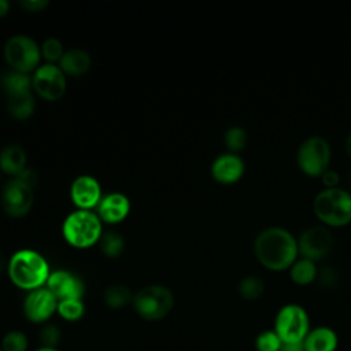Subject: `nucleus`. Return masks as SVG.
I'll list each match as a JSON object with an SVG mask.
<instances>
[{"mask_svg": "<svg viewBox=\"0 0 351 351\" xmlns=\"http://www.w3.org/2000/svg\"><path fill=\"white\" fill-rule=\"evenodd\" d=\"M330 162V145L321 136L307 137L298 148L296 163L310 177H321Z\"/></svg>", "mask_w": 351, "mask_h": 351, "instance_id": "8", "label": "nucleus"}, {"mask_svg": "<svg viewBox=\"0 0 351 351\" xmlns=\"http://www.w3.org/2000/svg\"><path fill=\"white\" fill-rule=\"evenodd\" d=\"M223 140L226 147L230 149V152L236 154L237 151L244 149L248 141V134L244 128L241 126H230L226 129L223 134Z\"/></svg>", "mask_w": 351, "mask_h": 351, "instance_id": "26", "label": "nucleus"}, {"mask_svg": "<svg viewBox=\"0 0 351 351\" xmlns=\"http://www.w3.org/2000/svg\"><path fill=\"white\" fill-rule=\"evenodd\" d=\"M280 351H306L303 343H282Z\"/></svg>", "mask_w": 351, "mask_h": 351, "instance_id": "35", "label": "nucleus"}, {"mask_svg": "<svg viewBox=\"0 0 351 351\" xmlns=\"http://www.w3.org/2000/svg\"><path fill=\"white\" fill-rule=\"evenodd\" d=\"M0 348L1 351H26L27 339L21 330H10L4 335Z\"/></svg>", "mask_w": 351, "mask_h": 351, "instance_id": "29", "label": "nucleus"}, {"mask_svg": "<svg viewBox=\"0 0 351 351\" xmlns=\"http://www.w3.org/2000/svg\"><path fill=\"white\" fill-rule=\"evenodd\" d=\"M317 218L328 226H344L351 222V193L340 186L324 188L313 200Z\"/></svg>", "mask_w": 351, "mask_h": 351, "instance_id": "3", "label": "nucleus"}, {"mask_svg": "<svg viewBox=\"0 0 351 351\" xmlns=\"http://www.w3.org/2000/svg\"><path fill=\"white\" fill-rule=\"evenodd\" d=\"M37 351H58L56 348H45V347H41V348H38Z\"/></svg>", "mask_w": 351, "mask_h": 351, "instance_id": "39", "label": "nucleus"}, {"mask_svg": "<svg viewBox=\"0 0 351 351\" xmlns=\"http://www.w3.org/2000/svg\"><path fill=\"white\" fill-rule=\"evenodd\" d=\"M10 10V1L8 0H0V16L5 15Z\"/></svg>", "mask_w": 351, "mask_h": 351, "instance_id": "36", "label": "nucleus"}, {"mask_svg": "<svg viewBox=\"0 0 351 351\" xmlns=\"http://www.w3.org/2000/svg\"><path fill=\"white\" fill-rule=\"evenodd\" d=\"M4 58L12 70L29 73L36 70L41 58L40 45L26 34L11 36L3 48Z\"/></svg>", "mask_w": 351, "mask_h": 351, "instance_id": "7", "label": "nucleus"}, {"mask_svg": "<svg viewBox=\"0 0 351 351\" xmlns=\"http://www.w3.org/2000/svg\"><path fill=\"white\" fill-rule=\"evenodd\" d=\"M237 291L243 299L256 300L265 292V282L258 276H245L240 280Z\"/></svg>", "mask_w": 351, "mask_h": 351, "instance_id": "23", "label": "nucleus"}, {"mask_svg": "<svg viewBox=\"0 0 351 351\" xmlns=\"http://www.w3.org/2000/svg\"><path fill=\"white\" fill-rule=\"evenodd\" d=\"M244 160L233 152L218 155L211 163V176L221 184H233L244 174Z\"/></svg>", "mask_w": 351, "mask_h": 351, "instance_id": "15", "label": "nucleus"}, {"mask_svg": "<svg viewBox=\"0 0 351 351\" xmlns=\"http://www.w3.org/2000/svg\"><path fill=\"white\" fill-rule=\"evenodd\" d=\"M104 300L112 308H121L133 300L130 289L122 284H112L104 291Z\"/></svg>", "mask_w": 351, "mask_h": 351, "instance_id": "24", "label": "nucleus"}, {"mask_svg": "<svg viewBox=\"0 0 351 351\" xmlns=\"http://www.w3.org/2000/svg\"><path fill=\"white\" fill-rule=\"evenodd\" d=\"M0 351H1V348H0Z\"/></svg>", "mask_w": 351, "mask_h": 351, "instance_id": "41", "label": "nucleus"}, {"mask_svg": "<svg viewBox=\"0 0 351 351\" xmlns=\"http://www.w3.org/2000/svg\"><path fill=\"white\" fill-rule=\"evenodd\" d=\"M59 300L48 288H37L29 292L23 303V311L29 321L40 324L45 322L55 311H58Z\"/></svg>", "mask_w": 351, "mask_h": 351, "instance_id": "12", "label": "nucleus"}, {"mask_svg": "<svg viewBox=\"0 0 351 351\" xmlns=\"http://www.w3.org/2000/svg\"><path fill=\"white\" fill-rule=\"evenodd\" d=\"M282 341L274 330H263L255 339L256 351H280Z\"/></svg>", "mask_w": 351, "mask_h": 351, "instance_id": "30", "label": "nucleus"}, {"mask_svg": "<svg viewBox=\"0 0 351 351\" xmlns=\"http://www.w3.org/2000/svg\"><path fill=\"white\" fill-rule=\"evenodd\" d=\"M289 276H291V280L295 284L308 285L318 276L317 265H315L314 261H310V259H306V258L296 259L293 262V265L289 267Z\"/></svg>", "mask_w": 351, "mask_h": 351, "instance_id": "22", "label": "nucleus"}, {"mask_svg": "<svg viewBox=\"0 0 351 351\" xmlns=\"http://www.w3.org/2000/svg\"><path fill=\"white\" fill-rule=\"evenodd\" d=\"M33 202V186L19 177H12L1 188V206L10 217L21 218L26 215L30 211Z\"/></svg>", "mask_w": 351, "mask_h": 351, "instance_id": "9", "label": "nucleus"}, {"mask_svg": "<svg viewBox=\"0 0 351 351\" xmlns=\"http://www.w3.org/2000/svg\"><path fill=\"white\" fill-rule=\"evenodd\" d=\"M333 247V234L324 225H314L304 229L298 239V250L302 258L317 261L329 254Z\"/></svg>", "mask_w": 351, "mask_h": 351, "instance_id": "11", "label": "nucleus"}, {"mask_svg": "<svg viewBox=\"0 0 351 351\" xmlns=\"http://www.w3.org/2000/svg\"><path fill=\"white\" fill-rule=\"evenodd\" d=\"M60 339H62L60 329L52 324L43 326L40 330V335H38V340L43 344V347H45V348H56Z\"/></svg>", "mask_w": 351, "mask_h": 351, "instance_id": "31", "label": "nucleus"}, {"mask_svg": "<svg viewBox=\"0 0 351 351\" xmlns=\"http://www.w3.org/2000/svg\"><path fill=\"white\" fill-rule=\"evenodd\" d=\"M99 241H100V248H101L103 254L110 258H115V256L121 255L125 248L123 237L114 230L104 232Z\"/></svg>", "mask_w": 351, "mask_h": 351, "instance_id": "25", "label": "nucleus"}, {"mask_svg": "<svg viewBox=\"0 0 351 351\" xmlns=\"http://www.w3.org/2000/svg\"><path fill=\"white\" fill-rule=\"evenodd\" d=\"M321 181L325 185V188H336V186H339L340 177H339L337 171L328 169L321 174Z\"/></svg>", "mask_w": 351, "mask_h": 351, "instance_id": "32", "label": "nucleus"}, {"mask_svg": "<svg viewBox=\"0 0 351 351\" xmlns=\"http://www.w3.org/2000/svg\"><path fill=\"white\" fill-rule=\"evenodd\" d=\"M48 4V0H21V5L29 11H40Z\"/></svg>", "mask_w": 351, "mask_h": 351, "instance_id": "33", "label": "nucleus"}, {"mask_svg": "<svg viewBox=\"0 0 351 351\" xmlns=\"http://www.w3.org/2000/svg\"><path fill=\"white\" fill-rule=\"evenodd\" d=\"M273 330L282 343H303L310 332L307 311L295 303L282 306L276 315Z\"/></svg>", "mask_w": 351, "mask_h": 351, "instance_id": "6", "label": "nucleus"}, {"mask_svg": "<svg viewBox=\"0 0 351 351\" xmlns=\"http://www.w3.org/2000/svg\"><path fill=\"white\" fill-rule=\"evenodd\" d=\"M130 211V202L126 195L121 192H111L101 196L97 204V215L101 222L118 223L123 221Z\"/></svg>", "mask_w": 351, "mask_h": 351, "instance_id": "16", "label": "nucleus"}, {"mask_svg": "<svg viewBox=\"0 0 351 351\" xmlns=\"http://www.w3.org/2000/svg\"><path fill=\"white\" fill-rule=\"evenodd\" d=\"M337 343L339 339L336 332L328 326L310 329L303 340L306 351H336Z\"/></svg>", "mask_w": 351, "mask_h": 351, "instance_id": "17", "label": "nucleus"}, {"mask_svg": "<svg viewBox=\"0 0 351 351\" xmlns=\"http://www.w3.org/2000/svg\"><path fill=\"white\" fill-rule=\"evenodd\" d=\"M36 107V100L32 90L7 96V110L15 119L29 118Z\"/></svg>", "mask_w": 351, "mask_h": 351, "instance_id": "20", "label": "nucleus"}, {"mask_svg": "<svg viewBox=\"0 0 351 351\" xmlns=\"http://www.w3.org/2000/svg\"><path fill=\"white\" fill-rule=\"evenodd\" d=\"M47 288L59 302L66 299H81L85 289L81 278L67 270L51 271L47 280Z\"/></svg>", "mask_w": 351, "mask_h": 351, "instance_id": "14", "label": "nucleus"}, {"mask_svg": "<svg viewBox=\"0 0 351 351\" xmlns=\"http://www.w3.org/2000/svg\"><path fill=\"white\" fill-rule=\"evenodd\" d=\"M7 265H8V261H5V258L0 254V273L7 267Z\"/></svg>", "mask_w": 351, "mask_h": 351, "instance_id": "38", "label": "nucleus"}, {"mask_svg": "<svg viewBox=\"0 0 351 351\" xmlns=\"http://www.w3.org/2000/svg\"><path fill=\"white\" fill-rule=\"evenodd\" d=\"M7 271L16 287L27 291L41 288L51 274L47 259L40 252L29 248L18 250L11 255Z\"/></svg>", "mask_w": 351, "mask_h": 351, "instance_id": "2", "label": "nucleus"}, {"mask_svg": "<svg viewBox=\"0 0 351 351\" xmlns=\"http://www.w3.org/2000/svg\"><path fill=\"white\" fill-rule=\"evenodd\" d=\"M85 307L81 299H66L58 303V313L67 321H77L84 315Z\"/></svg>", "mask_w": 351, "mask_h": 351, "instance_id": "27", "label": "nucleus"}, {"mask_svg": "<svg viewBox=\"0 0 351 351\" xmlns=\"http://www.w3.org/2000/svg\"><path fill=\"white\" fill-rule=\"evenodd\" d=\"M16 177H19L21 180H23L26 184H29L30 186L34 188V185L37 184V174L34 173V170L26 167L22 173H19Z\"/></svg>", "mask_w": 351, "mask_h": 351, "instance_id": "34", "label": "nucleus"}, {"mask_svg": "<svg viewBox=\"0 0 351 351\" xmlns=\"http://www.w3.org/2000/svg\"><path fill=\"white\" fill-rule=\"evenodd\" d=\"M70 197L80 210H90L101 199V186L93 176L81 174L71 182Z\"/></svg>", "mask_w": 351, "mask_h": 351, "instance_id": "13", "label": "nucleus"}, {"mask_svg": "<svg viewBox=\"0 0 351 351\" xmlns=\"http://www.w3.org/2000/svg\"><path fill=\"white\" fill-rule=\"evenodd\" d=\"M133 304L140 317L148 321H158L171 311L174 296L167 287L152 284L141 288L133 296Z\"/></svg>", "mask_w": 351, "mask_h": 351, "instance_id": "5", "label": "nucleus"}, {"mask_svg": "<svg viewBox=\"0 0 351 351\" xmlns=\"http://www.w3.org/2000/svg\"><path fill=\"white\" fill-rule=\"evenodd\" d=\"M254 252L259 263L274 271L289 269L299 255L298 240L285 228L270 226L258 233Z\"/></svg>", "mask_w": 351, "mask_h": 351, "instance_id": "1", "label": "nucleus"}, {"mask_svg": "<svg viewBox=\"0 0 351 351\" xmlns=\"http://www.w3.org/2000/svg\"><path fill=\"white\" fill-rule=\"evenodd\" d=\"M40 49H41V55L44 56V59L48 62V63H55V62H59L60 58L63 56L64 53V49H63V44L59 38L56 37H48L43 41V44L40 45Z\"/></svg>", "mask_w": 351, "mask_h": 351, "instance_id": "28", "label": "nucleus"}, {"mask_svg": "<svg viewBox=\"0 0 351 351\" xmlns=\"http://www.w3.org/2000/svg\"><path fill=\"white\" fill-rule=\"evenodd\" d=\"M346 151H347V154L351 156V132L347 134V138H346Z\"/></svg>", "mask_w": 351, "mask_h": 351, "instance_id": "37", "label": "nucleus"}, {"mask_svg": "<svg viewBox=\"0 0 351 351\" xmlns=\"http://www.w3.org/2000/svg\"><path fill=\"white\" fill-rule=\"evenodd\" d=\"M348 181H350V184H351V170H350V173H348Z\"/></svg>", "mask_w": 351, "mask_h": 351, "instance_id": "40", "label": "nucleus"}, {"mask_svg": "<svg viewBox=\"0 0 351 351\" xmlns=\"http://www.w3.org/2000/svg\"><path fill=\"white\" fill-rule=\"evenodd\" d=\"M64 240L77 248H88L97 243L103 234L101 219L92 210H74L62 223Z\"/></svg>", "mask_w": 351, "mask_h": 351, "instance_id": "4", "label": "nucleus"}, {"mask_svg": "<svg viewBox=\"0 0 351 351\" xmlns=\"http://www.w3.org/2000/svg\"><path fill=\"white\" fill-rule=\"evenodd\" d=\"M0 86L7 96L32 90V77L27 73H21L16 70H8L0 75Z\"/></svg>", "mask_w": 351, "mask_h": 351, "instance_id": "21", "label": "nucleus"}, {"mask_svg": "<svg viewBox=\"0 0 351 351\" xmlns=\"http://www.w3.org/2000/svg\"><path fill=\"white\" fill-rule=\"evenodd\" d=\"M32 86L38 96L55 101L64 95L66 75L55 63L40 64L32 77Z\"/></svg>", "mask_w": 351, "mask_h": 351, "instance_id": "10", "label": "nucleus"}, {"mask_svg": "<svg viewBox=\"0 0 351 351\" xmlns=\"http://www.w3.org/2000/svg\"><path fill=\"white\" fill-rule=\"evenodd\" d=\"M0 169L16 177L26 169V152L19 144H10L0 151Z\"/></svg>", "mask_w": 351, "mask_h": 351, "instance_id": "19", "label": "nucleus"}, {"mask_svg": "<svg viewBox=\"0 0 351 351\" xmlns=\"http://www.w3.org/2000/svg\"><path fill=\"white\" fill-rule=\"evenodd\" d=\"M90 63V55L85 49L71 48L64 51L63 56L59 60V67L64 74L81 75L89 70Z\"/></svg>", "mask_w": 351, "mask_h": 351, "instance_id": "18", "label": "nucleus"}]
</instances>
